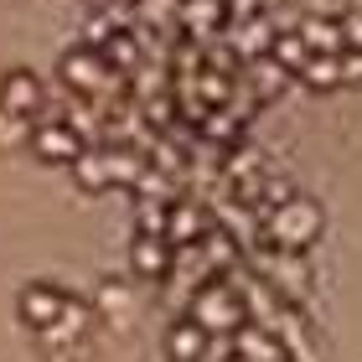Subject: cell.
Masks as SVG:
<instances>
[{
    "label": "cell",
    "mask_w": 362,
    "mask_h": 362,
    "mask_svg": "<svg viewBox=\"0 0 362 362\" xmlns=\"http://www.w3.org/2000/svg\"><path fill=\"white\" fill-rule=\"evenodd\" d=\"M316 228H321V212L295 197V202L274 207V218H269V238H274V243H285V249H300V243L316 238Z\"/></svg>",
    "instance_id": "obj_1"
},
{
    "label": "cell",
    "mask_w": 362,
    "mask_h": 362,
    "mask_svg": "<svg viewBox=\"0 0 362 362\" xmlns=\"http://www.w3.org/2000/svg\"><path fill=\"white\" fill-rule=\"evenodd\" d=\"M93 6H104V0H93Z\"/></svg>",
    "instance_id": "obj_19"
},
{
    "label": "cell",
    "mask_w": 362,
    "mask_h": 362,
    "mask_svg": "<svg viewBox=\"0 0 362 362\" xmlns=\"http://www.w3.org/2000/svg\"><path fill=\"white\" fill-rule=\"evenodd\" d=\"M145 21H166V16H181V0H140Z\"/></svg>",
    "instance_id": "obj_15"
},
{
    "label": "cell",
    "mask_w": 362,
    "mask_h": 362,
    "mask_svg": "<svg viewBox=\"0 0 362 362\" xmlns=\"http://www.w3.org/2000/svg\"><path fill=\"white\" fill-rule=\"evenodd\" d=\"M305 83H316V88H337L341 83V52H316L305 62Z\"/></svg>",
    "instance_id": "obj_9"
},
{
    "label": "cell",
    "mask_w": 362,
    "mask_h": 362,
    "mask_svg": "<svg viewBox=\"0 0 362 362\" xmlns=\"http://www.w3.org/2000/svg\"><path fill=\"white\" fill-rule=\"evenodd\" d=\"M62 73H68L73 78V83H83V88H98V83H104V57H93V52H68V57H62Z\"/></svg>",
    "instance_id": "obj_8"
},
{
    "label": "cell",
    "mask_w": 362,
    "mask_h": 362,
    "mask_svg": "<svg viewBox=\"0 0 362 362\" xmlns=\"http://www.w3.org/2000/svg\"><path fill=\"white\" fill-rule=\"evenodd\" d=\"M37 156H47V160H78L83 145H78V135L68 124H42L37 129Z\"/></svg>",
    "instance_id": "obj_4"
},
{
    "label": "cell",
    "mask_w": 362,
    "mask_h": 362,
    "mask_svg": "<svg viewBox=\"0 0 362 362\" xmlns=\"http://www.w3.org/2000/svg\"><path fill=\"white\" fill-rule=\"evenodd\" d=\"M0 109L16 114V119H26V114L42 109V83L31 73H11L6 83H0Z\"/></svg>",
    "instance_id": "obj_2"
},
{
    "label": "cell",
    "mask_w": 362,
    "mask_h": 362,
    "mask_svg": "<svg viewBox=\"0 0 362 362\" xmlns=\"http://www.w3.org/2000/svg\"><path fill=\"white\" fill-rule=\"evenodd\" d=\"M202 326H176V332H171V357L176 362H192L197 352H202Z\"/></svg>",
    "instance_id": "obj_11"
},
{
    "label": "cell",
    "mask_w": 362,
    "mask_h": 362,
    "mask_svg": "<svg viewBox=\"0 0 362 362\" xmlns=\"http://www.w3.org/2000/svg\"><path fill=\"white\" fill-rule=\"evenodd\" d=\"M362 78V52H341V83H357Z\"/></svg>",
    "instance_id": "obj_17"
},
{
    "label": "cell",
    "mask_w": 362,
    "mask_h": 362,
    "mask_svg": "<svg viewBox=\"0 0 362 362\" xmlns=\"http://www.w3.org/2000/svg\"><path fill=\"white\" fill-rule=\"evenodd\" d=\"M104 57H109V62H124V68H129V62H135V42H129L124 31H119V37H109V47H104Z\"/></svg>",
    "instance_id": "obj_16"
},
{
    "label": "cell",
    "mask_w": 362,
    "mask_h": 362,
    "mask_svg": "<svg viewBox=\"0 0 362 362\" xmlns=\"http://www.w3.org/2000/svg\"><path fill=\"white\" fill-rule=\"evenodd\" d=\"M341 42H347V52H362V6L341 16Z\"/></svg>",
    "instance_id": "obj_13"
},
{
    "label": "cell",
    "mask_w": 362,
    "mask_h": 362,
    "mask_svg": "<svg viewBox=\"0 0 362 362\" xmlns=\"http://www.w3.org/2000/svg\"><path fill=\"white\" fill-rule=\"evenodd\" d=\"M176 21L187 26L197 42H207L212 31L228 21V6H223V0H181V16H176Z\"/></svg>",
    "instance_id": "obj_3"
},
{
    "label": "cell",
    "mask_w": 362,
    "mask_h": 362,
    "mask_svg": "<svg viewBox=\"0 0 362 362\" xmlns=\"http://www.w3.org/2000/svg\"><path fill=\"white\" fill-rule=\"evenodd\" d=\"M300 37H305V47L310 52H347V42H341V21H305L300 26Z\"/></svg>",
    "instance_id": "obj_7"
},
{
    "label": "cell",
    "mask_w": 362,
    "mask_h": 362,
    "mask_svg": "<svg viewBox=\"0 0 362 362\" xmlns=\"http://www.w3.org/2000/svg\"><path fill=\"white\" fill-rule=\"evenodd\" d=\"M352 6H362V0H352Z\"/></svg>",
    "instance_id": "obj_20"
},
{
    "label": "cell",
    "mask_w": 362,
    "mask_h": 362,
    "mask_svg": "<svg viewBox=\"0 0 362 362\" xmlns=\"http://www.w3.org/2000/svg\"><path fill=\"white\" fill-rule=\"evenodd\" d=\"M238 310H233V300H228V295H207L202 300V321L212 326V321H233Z\"/></svg>",
    "instance_id": "obj_14"
},
{
    "label": "cell",
    "mask_w": 362,
    "mask_h": 362,
    "mask_svg": "<svg viewBox=\"0 0 362 362\" xmlns=\"http://www.w3.org/2000/svg\"><path fill=\"white\" fill-rule=\"evenodd\" d=\"M274 47V26L269 16H249V21H238V57H259Z\"/></svg>",
    "instance_id": "obj_5"
},
{
    "label": "cell",
    "mask_w": 362,
    "mask_h": 362,
    "mask_svg": "<svg viewBox=\"0 0 362 362\" xmlns=\"http://www.w3.org/2000/svg\"><path fill=\"white\" fill-rule=\"evenodd\" d=\"M57 310H62V295H57V290H26V295H21V316H26V321H42V326H47Z\"/></svg>",
    "instance_id": "obj_10"
},
{
    "label": "cell",
    "mask_w": 362,
    "mask_h": 362,
    "mask_svg": "<svg viewBox=\"0 0 362 362\" xmlns=\"http://www.w3.org/2000/svg\"><path fill=\"white\" fill-rule=\"evenodd\" d=\"M269 57L279 62V68H290V73H305V62L316 57V52H310V47H305V37H300V31H285V37H274Z\"/></svg>",
    "instance_id": "obj_6"
},
{
    "label": "cell",
    "mask_w": 362,
    "mask_h": 362,
    "mask_svg": "<svg viewBox=\"0 0 362 362\" xmlns=\"http://www.w3.org/2000/svg\"><path fill=\"white\" fill-rule=\"evenodd\" d=\"M171 233H176V238H187V233H197V212H187V207H181L176 218H171Z\"/></svg>",
    "instance_id": "obj_18"
},
{
    "label": "cell",
    "mask_w": 362,
    "mask_h": 362,
    "mask_svg": "<svg viewBox=\"0 0 362 362\" xmlns=\"http://www.w3.org/2000/svg\"><path fill=\"white\" fill-rule=\"evenodd\" d=\"M135 264H140L145 274H160V269H166V249H160V238H140V243H135Z\"/></svg>",
    "instance_id": "obj_12"
}]
</instances>
